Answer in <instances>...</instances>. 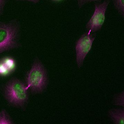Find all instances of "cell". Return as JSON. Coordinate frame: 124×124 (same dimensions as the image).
Listing matches in <instances>:
<instances>
[{
  "label": "cell",
  "mask_w": 124,
  "mask_h": 124,
  "mask_svg": "<svg viewBox=\"0 0 124 124\" xmlns=\"http://www.w3.org/2000/svg\"><path fill=\"white\" fill-rule=\"evenodd\" d=\"M110 0H104L101 3H95L93 14L86 25L87 31H91L92 33L100 30L106 19V13Z\"/></svg>",
  "instance_id": "277c9868"
},
{
  "label": "cell",
  "mask_w": 124,
  "mask_h": 124,
  "mask_svg": "<svg viewBox=\"0 0 124 124\" xmlns=\"http://www.w3.org/2000/svg\"><path fill=\"white\" fill-rule=\"evenodd\" d=\"M109 115L114 124H124V109H113L110 110L109 112Z\"/></svg>",
  "instance_id": "52a82bcc"
},
{
  "label": "cell",
  "mask_w": 124,
  "mask_h": 124,
  "mask_svg": "<svg viewBox=\"0 0 124 124\" xmlns=\"http://www.w3.org/2000/svg\"><path fill=\"white\" fill-rule=\"evenodd\" d=\"M27 86L26 88L30 89L34 94L42 93L48 84V76L45 67L39 60L34 62L27 76Z\"/></svg>",
  "instance_id": "3957f363"
},
{
  "label": "cell",
  "mask_w": 124,
  "mask_h": 124,
  "mask_svg": "<svg viewBox=\"0 0 124 124\" xmlns=\"http://www.w3.org/2000/svg\"><path fill=\"white\" fill-rule=\"evenodd\" d=\"M16 67L14 59L9 57L4 58L0 61V75H8L15 70Z\"/></svg>",
  "instance_id": "8992f818"
},
{
  "label": "cell",
  "mask_w": 124,
  "mask_h": 124,
  "mask_svg": "<svg viewBox=\"0 0 124 124\" xmlns=\"http://www.w3.org/2000/svg\"><path fill=\"white\" fill-rule=\"evenodd\" d=\"M52 0L54 1H55V2H60L63 0Z\"/></svg>",
  "instance_id": "5bb4252c"
},
{
  "label": "cell",
  "mask_w": 124,
  "mask_h": 124,
  "mask_svg": "<svg viewBox=\"0 0 124 124\" xmlns=\"http://www.w3.org/2000/svg\"><path fill=\"white\" fill-rule=\"evenodd\" d=\"M114 8L118 13L124 17V0H113Z\"/></svg>",
  "instance_id": "9c48e42d"
},
{
  "label": "cell",
  "mask_w": 124,
  "mask_h": 124,
  "mask_svg": "<svg viewBox=\"0 0 124 124\" xmlns=\"http://www.w3.org/2000/svg\"><path fill=\"white\" fill-rule=\"evenodd\" d=\"M22 81L17 78L11 79L6 84L4 93L6 100L13 106L24 107L28 99L27 90Z\"/></svg>",
  "instance_id": "7a4b0ae2"
},
{
  "label": "cell",
  "mask_w": 124,
  "mask_h": 124,
  "mask_svg": "<svg viewBox=\"0 0 124 124\" xmlns=\"http://www.w3.org/2000/svg\"><path fill=\"white\" fill-rule=\"evenodd\" d=\"M19 1H28L34 3H37L39 2L41 0H16Z\"/></svg>",
  "instance_id": "4fadbf2b"
},
{
  "label": "cell",
  "mask_w": 124,
  "mask_h": 124,
  "mask_svg": "<svg viewBox=\"0 0 124 124\" xmlns=\"http://www.w3.org/2000/svg\"><path fill=\"white\" fill-rule=\"evenodd\" d=\"M20 32L17 20L0 23V54L20 46Z\"/></svg>",
  "instance_id": "6da1fadb"
},
{
  "label": "cell",
  "mask_w": 124,
  "mask_h": 124,
  "mask_svg": "<svg viewBox=\"0 0 124 124\" xmlns=\"http://www.w3.org/2000/svg\"><path fill=\"white\" fill-rule=\"evenodd\" d=\"M6 1V0H0V15L3 12Z\"/></svg>",
  "instance_id": "7c38bea8"
},
{
  "label": "cell",
  "mask_w": 124,
  "mask_h": 124,
  "mask_svg": "<svg viewBox=\"0 0 124 124\" xmlns=\"http://www.w3.org/2000/svg\"><path fill=\"white\" fill-rule=\"evenodd\" d=\"M114 101L115 105L124 106V92L116 95Z\"/></svg>",
  "instance_id": "8fae6325"
},
{
  "label": "cell",
  "mask_w": 124,
  "mask_h": 124,
  "mask_svg": "<svg viewBox=\"0 0 124 124\" xmlns=\"http://www.w3.org/2000/svg\"><path fill=\"white\" fill-rule=\"evenodd\" d=\"M77 3V6L79 9H81L83 7L89 3L94 2L95 3H100L102 0H76Z\"/></svg>",
  "instance_id": "30bf717a"
},
{
  "label": "cell",
  "mask_w": 124,
  "mask_h": 124,
  "mask_svg": "<svg viewBox=\"0 0 124 124\" xmlns=\"http://www.w3.org/2000/svg\"><path fill=\"white\" fill-rule=\"evenodd\" d=\"M95 36L91 31L82 34L76 42L75 50L77 66L80 68L83 66L85 58L90 51Z\"/></svg>",
  "instance_id": "5b68a950"
},
{
  "label": "cell",
  "mask_w": 124,
  "mask_h": 124,
  "mask_svg": "<svg viewBox=\"0 0 124 124\" xmlns=\"http://www.w3.org/2000/svg\"><path fill=\"white\" fill-rule=\"evenodd\" d=\"M13 122L6 110L3 109L0 112V124H12Z\"/></svg>",
  "instance_id": "ba28073f"
}]
</instances>
